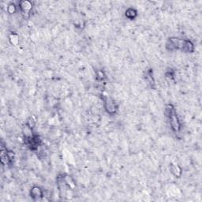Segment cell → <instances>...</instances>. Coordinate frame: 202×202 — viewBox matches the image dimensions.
<instances>
[{
    "label": "cell",
    "instance_id": "7",
    "mask_svg": "<svg viewBox=\"0 0 202 202\" xmlns=\"http://www.w3.org/2000/svg\"><path fill=\"white\" fill-rule=\"evenodd\" d=\"M171 171L173 175H175L176 177H180L182 175V169L180 168L179 165H176V164H171Z\"/></svg>",
    "mask_w": 202,
    "mask_h": 202
},
{
    "label": "cell",
    "instance_id": "8",
    "mask_svg": "<svg viewBox=\"0 0 202 202\" xmlns=\"http://www.w3.org/2000/svg\"><path fill=\"white\" fill-rule=\"evenodd\" d=\"M137 14H138L137 10L133 8H129V9L126 10V16L129 19H134L137 17Z\"/></svg>",
    "mask_w": 202,
    "mask_h": 202
},
{
    "label": "cell",
    "instance_id": "2",
    "mask_svg": "<svg viewBox=\"0 0 202 202\" xmlns=\"http://www.w3.org/2000/svg\"><path fill=\"white\" fill-rule=\"evenodd\" d=\"M186 40L179 39L176 37H171L169 38L166 44V48L168 50H183L184 45H185Z\"/></svg>",
    "mask_w": 202,
    "mask_h": 202
},
{
    "label": "cell",
    "instance_id": "6",
    "mask_svg": "<svg viewBox=\"0 0 202 202\" xmlns=\"http://www.w3.org/2000/svg\"><path fill=\"white\" fill-rule=\"evenodd\" d=\"M12 158L11 156H10V152H4L2 150V153H1V162L5 165H9L10 163H11Z\"/></svg>",
    "mask_w": 202,
    "mask_h": 202
},
{
    "label": "cell",
    "instance_id": "1",
    "mask_svg": "<svg viewBox=\"0 0 202 202\" xmlns=\"http://www.w3.org/2000/svg\"><path fill=\"white\" fill-rule=\"evenodd\" d=\"M167 113H168V118L170 119V124L172 130L175 132H179L181 129V125L179 122V118L176 115L175 108H173L172 105L169 104L167 106Z\"/></svg>",
    "mask_w": 202,
    "mask_h": 202
},
{
    "label": "cell",
    "instance_id": "3",
    "mask_svg": "<svg viewBox=\"0 0 202 202\" xmlns=\"http://www.w3.org/2000/svg\"><path fill=\"white\" fill-rule=\"evenodd\" d=\"M104 107H105L106 111H108L110 115H114L116 113L118 110L117 105L115 104V103L110 98H107L105 100V103H104Z\"/></svg>",
    "mask_w": 202,
    "mask_h": 202
},
{
    "label": "cell",
    "instance_id": "9",
    "mask_svg": "<svg viewBox=\"0 0 202 202\" xmlns=\"http://www.w3.org/2000/svg\"><path fill=\"white\" fill-rule=\"evenodd\" d=\"M63 182H64L65 183L67 184V186H69L70 189H74V187H75L74 181L70 176H65L64 179H63Z\"/></svg>",
    "mask_w": 202,
    "mask_h": 202
},
{
    "label": "cell",
    "instance_id": "4",
    "mask_svg": "<svg viewBox=\"0 0 202 202\" xmlns=\"http://www.w3.org/2000/svg\"><path fill=\"white\" fill-rule=\"evenodd\" d=\"M30 195L35 200H38L43 197V191L39 186H34L30 191Z\"/></svg>",
    "mask_w": 202,
    "mask_h": 202
},
{
    "label": "cell",
    "instance_id": "12",
    "mask_svg": "<svg viewBox=\"0 0 202 202\" xmlns=\"http://www.w3.org/2000/svg\"><path fill=\"white\" fill-rule=\"evenodd\" d=\"M7 11L10 13V14L14 13V12L16 11V7H15V5L14 3H10V4L8 5V7H7Z\"/></svg>",
    "mask_w": 202,
    "mask_h": 202
},
{
    "label": "cell",
    "instance_id": "5",
    "mask_svg": "<svg viewBox=\"0 0 202 202\" xmlns=\"http://www.w3.org/2000/svg\"><path fill=\"white\" fill-rule=\"evenodd\" d=\"M19 6H20L21 11L25 13V14L30 13L32 8V2H29V1H21L19 2Z\"/></svg>",
    "mask_w": 202,
    "mask_h": 202
},
{
    "label": "cell",
    "instance_id": "11",
    "mask_svg": "<svg viewBox=\"0 0 202 202\" xmlns=\"http://www.w3.org/2000/svg\"><path fill=\"white\" fill-rule=\"evenodd\" d=\"M146 79H147L148 82L151 85V86L152 85H154V79L153 78H152V74L151 70L147 72V74H146Z\"/></svg>",
    "mask_w": 202,
    "mask_h": 202
},
{
    "label": "cell",
    "instance_id": "13",
    "mask_svg": "<svg viewBox=\"0 0 202 202\" xmlns=\"http://www.w3.org/2000/svg\"><path fill=\"white\" fill-rule=\"evenodd\" d=\"M97 78H100V79H103L104 78V74H103V73L101 70H99V71L97 72Z\"/></svg>",
    "mask_w": 202,
    "mask_h": 202
},
{
    "label": "cell",
    "instance_id": "10",
    "mask_svg": "<svg viewBox=\"0 0 202 202\" xmlns=\"http://www.w3.org/2000/svg\"><path fill=\"white\" fill-rule=\"evenodd\" d=\"M10 43H11L12 44H14V45H18L19 42L18 36L17 34L13 33V34L10 35Z\"/></svg>",
    "mask_w": 202,
    "mask_h": 202
}]
</instances>
